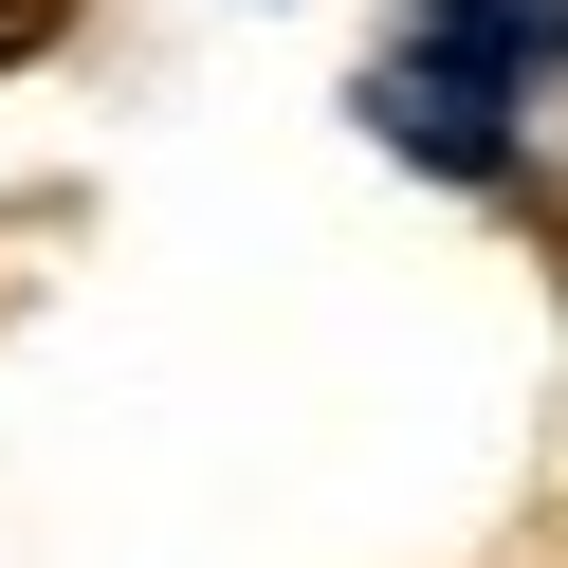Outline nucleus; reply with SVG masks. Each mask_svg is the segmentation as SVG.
Listing matches in <instances>:
<instances>
[{
	"instance_id": "obj_1",
	"label": "nucleus",
	"mask_w": 568,
	"mask_h": 568,
	"mask_svg": "<svg viewBox=\"0 0 568 568\" xmlns=\"http://www.w3.org/2000/svg\"><path fill=\"white\" fill-rule=\"evenodd\" d=\"M568 74V0H404V38L367 74V129L440 184H495L514 165V111Z\"/></svg>"
},
{
	"instance_id": "obj_2",
	"label": "nucleus",
	"mask_w": 568,
	"mask_h": 568,
	"mask_svg": "<svg viewBox=\"0 0 568 568\" xmlns=\"http://www.w3.org/2000/svg\"><path fill=\"white\" fill-rule=\"evenodd\" d=\"M55 19H74V0H0V74H19V55H38Z\"/></svg>"
}]
</instances>
